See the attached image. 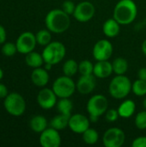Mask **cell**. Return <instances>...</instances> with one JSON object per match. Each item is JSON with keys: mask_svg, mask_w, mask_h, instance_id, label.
<instances>
[{"mask_svg": "<svg viewBox=\"0 0 146 147\" xmlns=\"http://www.w3.org/2000/svg\"><path fill=\"white\" fill-rule=\"evenodd\" d=\"M45 24L46 28L53 34L65 33L71 26L70 15L62 9H53L46 14Z\"/></svg>", "mask_w": 146, "mask_h": 147, "instance_id": "cell-1", "label": "cell"}, {"mask_svg": "<svg viewBox=\"0 0 146 147\" xmlns=\"http://www.w3.org/2000/svg\"><path fill=\"white\" fill-rule=\"evenodd\" d=\"M138 16V6L133 0H120L113 13V17L120 25L133 23Z\"/></svg>", "mask_w": 146, "mask_h": 147, "instance_id": "cell-2", "label": "cell"}, {"mask_svg": "<svg viewBox=\"0 0 146 147\" xmlns=\"http://www.w3.org/2000/svg\"><path fill=\"white\" fill-rule=\"evenodd\" d=\"M108 109V101L107 97L101 94L92 96L86 105L90 122H97L98 119L103 115Z\"/></svg>", "mask_w": 146, "mask_h": 147, "instance_id": "cell-3", "label": "cell"}, {"mask_svg": "<svg viewBox=\"0 0 146 147\" xmlns=\"http://www.w3.org/2000/svg\"><path fill=\"white\" fill-rule=\"evenodd\" d=\"M132 82L125 75H116L109 83L108 92L114 99H124L132 91Z\"/></svg>", "mask_w": 146, "mask_h": 147, "instance_id": "cell-4", "label": "cell"}, {"mask_svg": "<svg viewBox=\"0 0 146 147\" xmlns=\"http://www.w3.org/2000/svg\"><path fill=\"white\" fill-rule=\"evenodd\" d=\"M41 54L45 63L54 65L64 59L66 54V48L60 41H51L44 47Z\"/></svg>", "mask_w": 146, "mask_h": 147, "instance_id": "cell-5", "label": "cell"}, {"mask_svg": "<svg viewBox=\"0 0 146 147\" xmlns=\"http://www.w3.org/2000/svg\"><path fill=\"white\" fill-rule=\"evenodd\" d=\"M3 106L8 114L12 116H22L26 111V102L22 95L17 92L9 93L4 98Z\"/></svg>", "mask_w": 146, "mask_h": 147, "instance_id": "cell-6", "label": "cell"}, {"mask_svg": "<svg viewBox=\"0 0 146 147\" xmlns=\"http://www.w3.org/2000/svg\"><path fill=\"white\" fill-rule=\"evenodd\" d=\"M52 89L58 98H70L75 93L77 85L71 77L64 75L54 80Z\"/></svg>", "mask_w": 146, "mask_h": 147, "instance_id": "cell-7", "label": "cell"}, {"mask_svg": "<svg viewBox=\"0 0 146 147\" xmlns=\"http://www.w3.org/2000/svg\"><path fill=\"white\" fill-rule=\"evenodd\" d=\"M126 140L124 131L118 127L108 128L103 134L102 143L106 147H121Z\"/></svg>", "mask_w": 146, "mask_h": 147, "instance_id": "cell-8", "label": "cell"}, {"mask_svg": "<svg viewBox=\"0 0 146 147\" xmlns=\"http://www.w3.org/2000/svg\"><path fill=\"white\" fill-rule=\"evenodd\" d=\"M95 13V5L89 1L83 0L76 5L72 16L79 22H87L94 17Z\"/></svg>", "mask_w": 146, "mask_h": 147, "instance_id": "cell-9", "label": "cell"}, {"mask_svg": "<svg viewBox=\"0 0 146 147\" xmlns=\"http://www.w3.org/2000/svg\"><path fill=\"white\" fill-rule=\"evenodd\" d=\"M36 44L37 41L35 34L29 31L22 33L15 41L17 52L21 54H27L34 51L36 47Z\"/></svg>", "mask_w": 146, "mask_h": 147, "instance_id": "cell-10", "label": "cell"}, {"mask_svg": "<svg viewBox=\"0 0 146 147\" xmlns=\"http://www.w3.org/2000/svg\"><path fill=\"white\" fill-rule=\"evenodd\" d=\"M114 52V47L112 43L106 39H102L98 40L93 47L92 55L96 61L108 60Z\"/></svg>", "mask_w": 146, "mask_h": 147, "instance_id": "cell-11", "label": "cell"}, {"mask_svg": "<svg viewBox=\"0 0 146 147\" xmlns=\"http://www.w3.org/2000/svg\"><path fill=\"white\" fill-rule=\"evenodd\" d=\"M39 141L42 147H59L62 139L59 131L50 127L40 134Z\"/></svg>", "mask_w": 146, "mask_h": 147, "instance_id": "cell-12", "label": "cell"}, {"mask_svg": "<svg viewBox=\"0 0 146 147\" xmlns=\"http://www.w3.org/2000/svg\"><path fill=\"white\" fill-rule=\"evenodd\" d=\"M58 102V96L52 89L43 87L37 95V103L39 106L45 109L49 110L56 106Z\"/></svg>", "mask_w": 146, "mask_h": 147, "instance_id": "cell-13", "label": "cell"}, {"mask_svg": "<svg viewBox=\"0 0 146 147\" xmlns=\"http://www.w3.org/2000/svg\"><path fill=\"white\" fill-rule=\"evenodd\" d=\"M89 125L90 121L89 117L85 116L83 114H75L71 115L68 127L73 133L82 134L89 127Z\"/></svg>", "mask_w": 146, "mask_h": 147, "instance_id": "cell-14", "label": "cell"}, {"mask_svg": "<svg viewBox=\"0 0 146 147\" xmlns=\"http://www.w3.org/2000/svg\"><path fill=\"white\" fill-rule=\"evenodd\" d=\"M96 78L94 76V74L81 75L76 84L77 92L81 95H89L93 92L96 86Z\"/></svg>", "mask_w": 146, "mask_h": 147, "instance_id": "cell-15", "label": "cell"}, {"mask_svg": "<svg viewBox=\"0 0 146 147\" xmlns=\"http://www.w3.org/2000/svg\"><path fill=\"white\" fill-rule=\"evenodd\" d=\"M113 72L114 71H113L112 63L109 62L108 60L96 61V63L94 65L93 74L97 78H101V79L108 78L112 75Z\"/></svg>", "mask_w": 146, "mask_h": 147, "instance_id": "cell-16", "label": "cell"}, {"mask_svg": "<svg viewBox=\"0 0 146 147\" xmlns=\"http://www.w3.org/2000/svg\"><path fill=\"white\" fill-rule=\"evenodd\" d=\"M49 79L50 76L48 71L46 70L44 67L34 68L31 73V81L37 87H46V85L49 82Z\"/></svg>", "mask_w": 146, "mask_h": 147, "instance_id": "cell-17", "label": "cell"}, {"mask_svg": "<svg viewBox=\"0 0 146 147\" xmlns=\"http://www.w3.org/2000/svg\"><path fill=\"white\" fill-rule=\"evenodd\" d=\"M120 31V24L113 17L109 18L102 25V32L108 38L116 37Z\"/></svg>", "mask_w": 146, "mask_h": 147, "instance_id": "cell-18", "label": "cell"}, {"mask_svg": "<svg viewBox=\"0 0 146 147\" xmlns=\"http://www.w3.org/2000/svg\"><path fill=\"white\" fill-rule=\"evenodd\" d=\"M135 110H136V104L131 99H126L123 101L118 108L120 117L125 119L132 117L134 115Z\"/></svg>", "mask_w": 146, "mask_h": 147, "instance_id": "cell-19", "label": "cell"}, {"mask_svg": "<svg viewBox=\"0 0 146 147\" xmlns=\"http://www.w3.org/2000/svg\"><path fill=\"white\" fill-rule=\"evenodd\" d=\"M48 122L45 116L43 115H34L29 121V127L31 130L36 134L42 133L45 129L47 128Z\"/></svg>", "mask_w": 146, "mask_h": 147, "instance_id": "cell-20", "label": "cell"}, {"mask_svg": "<svg viewBox=\"0 0 146 147\" xmlns=\"http://www.w3.org/2000/svg\"><path fill=\"white\" fill-rule=\"evenodd\" d=\"M25 63L28 66L34 69L38 67H41L45 64V61L42 57V54L32 51L25 54Z\"/></svg>", "mask_w": 146, "mask_h": 147, "instance_id": "cell-21", "label": "cell"}, {"mask_svg": "<svg viewBox=\"0 0 146 147\" xmlns=\"http://www.w3.org/2000/svg\"><path fill=\"white\" fill-rule=\"evenodd\" d=\"M70 117L71 116H69V115H63V114H59L58 115L54 116L50 121V127L57 129L58 131L64 130L66 127H68Z\"/></svg>", "mask_w": 146, "mask_h": 147, "instance_id": "cell-22", "label": "cell"}, {"mask_svg": "<svg viewBox=\"0 0 146 147\" xmlns=\"http://www.w3.org/2000/svg\"><path fill=\"white\" fill-rule=\"evenodd\" d=\"M114 73L116 75H125L128 70V62L122 57H118L112 62Z\"/></svg>", "mask_w": 146, "mask_h": 147, "instance_id": "cell-23", "label": "cell"}, {"mask_svg": "<svg viewBox=\"0 0 146 147\" xmlns=\"http://www.w3.org/2000/svg\"><path fill=\"white\" fill-rule=\"evenodd\" d=\"M56 106L59 114H63L69 116L71 115V112L73 109V103L70 100V98H59Z\"/></svg>", "mask_w": 146, "mask_h": 147, "instance_id": "cell-24", "label": "cell"}, {"mask_svg": "<svg viewBox=\"0 0 146 147\" xmlns=\"http://www.w3.org/2000/svg\"><path fill=\"white\" fill-rule=\"evenodd\" d=\"M62 71L64 75L68 77H73L78 71V63L73 59H67L63 65Z\"/></svg>", "mask_w": 146, "mask_h": 147, "instance_id": "cell-25", "label": "cell"}, {"mask_svg": "<svg viewBox=\"0 0 146 147\" xmlns=\"http://www.w3.org/2000/svg\"><path fill=\"white\" fill-rule=\"evenodd\" d=\"M37 44L40 46L46 47L52 41V32L47 28H43L39 30L35 34Z\"/></svg>", "mask_w": 146, "mask_h": 147, "instance_id": "cell-26", "label": "cell"}, {"mask_svg": "<svg viewBox=\"0 0 146 147\" xmlns=\"http://www.w3.org/2000/svg\"><path fill=\"white\" fill-rule=\"evenodd\" d=\"M82 135H83L82 138H83V142L89 146H93V145L96 144L99 140V134L94 128L89 127L86 131H84L82 134Z\"/></svg>", "mask_w": 146, "mask_h": 147, "instance_id": "cell-27", "label": "cell"}, {"mask_svg": "<svg viewBox=\"0 0 146 147\" xmlns=\"http://www.w3.org/2000/svg\"><path fill=\"white\" fill-rule=\"evenodd\" d=\"M132 91L137 96H146V81L138 78L133 83Z\"/></svg>", "mask_w": 146, "mask_h": 147, "instance_id": "cell-28", "label": "cell"}, {"mask_svg": "<svg viewBox=\"0 0 146 147\" xmlns=\"http://www.w3.org/2000/svg\"><path fill=\"white\" fill-rule=\"evenodd\" d=\"M94 71V64L88 59L82 60L78 63V72L80 75H91Z\"/></svg>", "mask_w": 146, "mask_h": 147, "instance_id": "cell-29", "label": "cell"}, {"mask_svg": "<svg viewBox=\"0 0 146 147\" xmlns=\"http://www.w3.org/2000/svg\"><path fill=\"white\" fill-rule=\"evenodd\" d=\"M1 52L3 55L6 57H12L17 53V47L15 43L13 42H4L2 45Z\"/></svg>", "mask_w": 146, "mask_h": 147, "instance_id": "cell-30", "label": "cell"}, {"mask_svg": "<svg viewBox=\"0 0 146 147\" xmlns=\"http://www.w3.org/2000/svg\"><path fill=\"white\" fill-rule=\"evenodd\" d=\"M135 126L139 130H145L146 129V110L140 111L137 114L135 120H134Z\"/></svg>", "mask_w": 146, "mask_h": 147, "instance_id": "cell-31", "label": "cell"}, {"mask_svg": "<svg viewBox=\"0 0 146 147\" xmlns=\"http://www.w3.org/2000/svg\"><path fill=\"white\" fill-rule=\"evenodd\" d=\"M119 117H120V115H119L118 109H108L107 112L105 113V118L107 121L110 123L115 122L119 119Z\"/></svg>", "mask_w": 146, "mask_h": 147, "instance_id": "cell-32", "label": "cell"}, {"mask_svg": "<svg viewBox=\"0 0 146 147\" xmlns=\"http://www.w3.org/2000/svg\"><path fill=\"white\" fill-rule=\"evenodd\" d=\"M75 8H76V4L74 3L73 1H71V0H66L62 4V9L70 16L73 15Z\"/></svg>", "mask_w": 146, "mask_h": 147, "instance_id": "cell-33", "label": "cell"}, {"mask_svg": "<svg viewBox=\"0 0 146 147\" xmlns=\"http://www.w3.org/2000/svg\"><path fill=\"white\" fill-rule=\"evenodd\" d=\"M133 147H146V136H140L136 138L133 143Z\"/></svg>", "mask_w": 146, "mask_h": 147, "instance_id": "cell-34", "label": "cell"}, {"mask_svg": "<svg viewBox=\"0 0 146 147\" xmlns=\"http://www.w3.org/2000/svg\"><path fill=\"white\" fill-rule=\"evenodd\" d=\"M9 94L8 88L5 84L0 83V99H4Z\"/></svg>", "mask_w": 146, "mask_h": 147, "instance_id": "cell-35", "label": "cell"}, {"mask_svg": "<svg viewBox=\"0 0 146 147\" xmlns=\"http://www.w3.org/2000/svg\"><path fill=\"white\" fill-rule=\"evenodd\" d=\"M6 37H7L6 30L4 27L0 24V44H3L6 41Z\"/></svg>", "mask_w": 146, "mask_h": 147, "instance_id": "cell-36", "label": "cell"}, {"mask_svg": "<svg viewBox=\"0 0 146 147\" xmlns=\"http://www.w3.org/2000/svg\"><path fill=\"white\" fill-rule=\"evenodd\" d=\"M138 78L141 80L146 81V67H142L138 71Z\"/></svg>", "mask_w": 146, "mask_h": 147, "instance_id": "cell-37", "label": "cell"}, {"mask_svg": "<svg viewBox=\"0 0 146 147\" xmlns=\"http://www.w3.org/2000/svg\"><path fill=\"white\" fill-rule=\"evenodd\" d=\"M141 49H142V52H143V53L145 54L146 56V39L143 41V43H142V47H141Z\"/></svg>", "mask_w": 146, "mask_h": 147, "instance_id": "cell-38", "label": "cell"}, {"mask_svg": "<svg viewBox=\"0 0 146 147\" xmlns=\"http://www.w3.org/2000/svg\"><path fill=\"white\" fill-rule=\"evenodd\" d=\"M52 65H51V64H48V63H45L44 64V68L46 70H47L48 71L52 69Z\"/></svg>", "mask_w": 146, "mask_h": 147, "instance_id": "cell-39", "label": "cell"}, {"mask_svg": "<svg viewBox=\"0 0 146 147\" xmlns=\"http://www.w3.org/2000/svg\"><path fill=\"white\" fill-rule=\"evenodd\" d=\"M3 69L0 67V81L3 79Z\"/></svg>", "mask_w": 146, "mask_h": 147, "instance_id": "cell-40", "label": "cell"}, {"mask_svg": "<svg viewBox=\"0 0 146 147\" xmlns=\"http://www.w3.org/2000/svg\"><path fill=\"white\" fill-rule=\"evenodd\" d=\"M143 108H144L145 110H146V96L145 97V99L143 100Z\"/></svg>", "mask_w": 146, "mask_h": 147, "instance_id": "cell-41", "label": "cell"}]
</instances>
